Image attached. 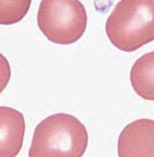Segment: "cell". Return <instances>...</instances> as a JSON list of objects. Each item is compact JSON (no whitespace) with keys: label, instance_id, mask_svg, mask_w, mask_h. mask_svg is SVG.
<instances>
[{"label":"cell","instance_id":"cell-1","mask_svg":"<svg viewBox=\"0 0 154 157\" xmlns=\"http://www.w3.org/2000/svg\"><path fill=\"white\" fill-rule=\"evenodd\" d=\"M88 141L87 128L77 117L52 114L35 128L29 157H83Z\"/></svg>","mask_w":154,"mask_h":157},{"label":"cell","instance_id":"cell-2","mask_svg":"<svg viewBox=\"0 0 154 157\" xmlns=\"http://www.w3.org/2000/svg\"><path fill=\"white\" fill-rule=\"evenodd\" d=\"M105 32L112 45L133 52L154 40V0H120L109 14Z\"/></svg>","mask_w":154,"mask_h":157},{"label":"cell","instance_id":"cell-3","mask_svg":"<svg viewBox=\"0 0 154 157\" xmlns=\"http://www.w3.org/2000/svg\"><path fill=\"white\" fill-rule=\"evenodd\" d=\"M87 11L80 0H42L37 14L38 27L52 43L77 42L87 28Z\"/></svg>","mask_w":154,"mask_h":157},{"label":"cell","instance_id":"cell-4","mask_svg":"<svg viewBox=\"0 0 154 157\" xmlns=\"http://www.w3.org/2000/svg\"><path fill=\"white\" fill-rule=\"evenodd\" d=\"M118 157H154V120L143 118L129 123L117 141Z\"/></svg>","mask_w":154,"mask_h":157},{"label":"cell","instance_id":"cell-5","mask_svg":"<svg viewBox=\"0 0 154 157\" xmlns=\"http://www.w3.org/2000/svg\"><path fill=\"white\" fill-rule=\"evenodd\" d=\"M26 132L23 113L10 107H0V157H16Z\"/></svg>","mask_w":154,"mask_h":157},{"label":"cell","instance_id":"cell-6","mask_svg":"<svg viewBox=\"0 0 154 157\" xmlns=\"http://www.w3.org/2000/svg\"><path fill=\"white\" fill-rule=\"evenodd\" d=\"M130 80L139 97L154 102V50L135 62L130 73Z\"/></svg>","mask_w":154,"mask_h":157},{"label":"cell","instance_id":"cell-7","mask_svg":"<svg viewBox=\"0 0 154 157\" xmlns=\"http://www.w3.org/2000/svg\"><path fill=\"white\" fill-rule=\"evenodd\" d=\"M32 0H0V25H13L27 16Z\"/></svg>","mask_w":154,"mask_h":157},{"label":"cell","instance_id":"cell-8","mask_svg":"<svg viewBox=\"0 0 154 157\" xmlns=\"http://www.w3.org/2000/svg\"><path fill=\"white\" fill-rule=\"evenodd\" d=\"M11 76L10 65L7 59L0 52V94L6 88Z\"/></svg>","mask_w":154,"mask_h":157}]
</instances>
